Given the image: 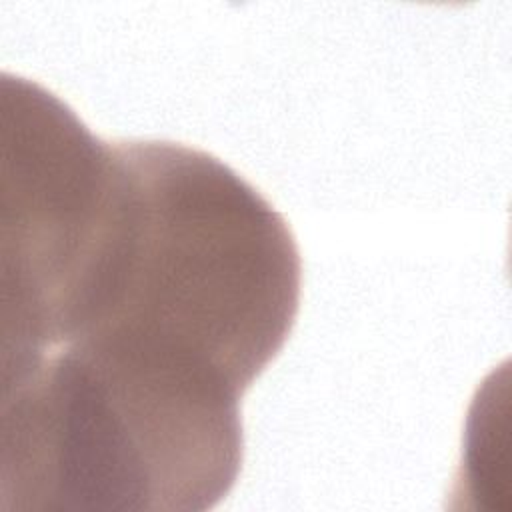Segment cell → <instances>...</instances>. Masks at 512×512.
<instances>
[{
  "label": "cell",
  "instance_id": "3",
  "mask_svg": "<svg viewBox=\"0 0 512 512\" xmlns=\"http://www.w3.org/2000/svg\"><path fill=\"white\" fill-rule=\"evenodd\" d=\"M2 362L64 344L84 310L118 194L114 142L56 94L2 76Z\"/></svg>",
  "mask_w": 512,
  "mask_h": 512
},
{
  "label": "cell",
  "instance_id": "1",
  "mask_svg": "<svg viewBox=\"0 0 512 512\" xmlns=\"http://www.w3.org/2000/svg\"><path fill=\"white\" fill-rule=\"evenodd\" d=\"M114 148L116 212L68 342L112 344L242 396L298 314L302 264L290 226L208 152L166 140Z\"/></svg>",
  "mask_w": 512,
  "mask_h": 512
},
{
  "label": "cell",
  "instance_id": "2",
  "mask_svg": "<svg viewBox=\"0 0 512 512\" xmlns=\"http://www.w3.org/2000/svg\"><path fill=\"white\" fill-rule=\"evenodd\" d=\"M242 450L234 418L74 344L2 370L4 510H208Z\"/></svg>",
  "mask_w": 512,
  "mask_h": 512
}]
</instances>
